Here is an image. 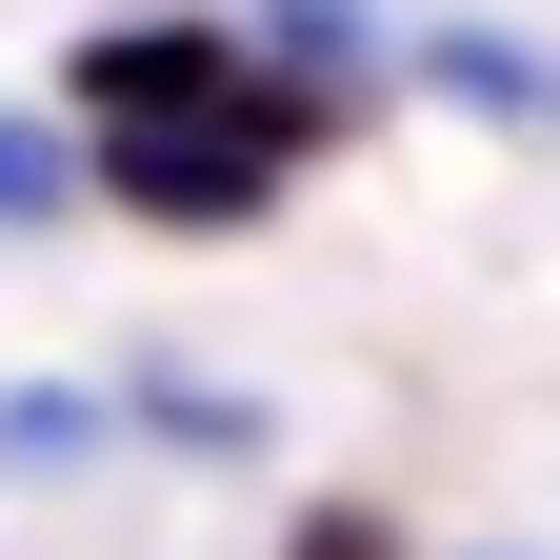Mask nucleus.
Instances as JSON below:
<instances>
[{
    "label": "nucleus",
    "instance_id": "obj_3",
    "mask_svg": "<svg viewBox=\"0 0 560 560\" xmlns=\"http://www.w3.org/2000/svg\"><path fill=\"white\" fill-rule=\"evenodd\" d=\"M81 200V120H0V241H40Z\"/></svg>",
    "mask_w": 560,
    "mask_h": 560
},
{
    "label": "nucleus",
    "instance_id": "obj_4",
    "mask_svg": "<svg viewBox=\"0 0 560 560\" xmlns=\"http://www.w3.org/2000/svg\"><path fill=\"white\" fill-rule=\"evenodd\" d=\"M280 560H420V540H400L381 501H320V521H301V540H280Z\"/></svg>",
    "mask_w": 560,
    "mask_h": 560
},
{
    "label": "nucleus",
    "instance_id": "obj_2",
    "mask_svg": "<svg viewBox=\"0 0 560 560\" xmlns=\"http://www.w3.org/2000/svg\"><path fill=\"white\" fill-rule=\"evenodd\" d=\"M420 81L480 101V120H521V140H560V60H540V40H501V21H441V40H420Z\"/></svg>",
    "mask_w": 560,
    "mask_h": 560
},
{
    "label": "nucleus",
    "instance_id": "obj_1",
    "mask_svg": "<svg viewBox=\"0 0 560 560\" xmlns=\"http://www.w3.org/2000/svg\"><path fill=\"white\" fill-rule=\"evenodd\" d=\"M241 101H280V60H260V21H200V0L81 21V60H60L81 140H180V120H241Z\"/></svg>",
    "mask_w": 560,
    "mask_h": 560
}]
</instances>
